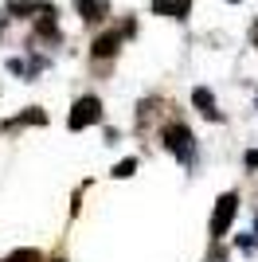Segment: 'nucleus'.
<instances>
[{"label":"nucleus","mask_w":258,"mask_h":262,"mask_svg":"<svg viewBox=\"0 0 258 262\" xmlns=\"http://www.w3.org/2000/svg\"><path fill=\"white\" fill-rule=\"evenodd\" d=\"M161 145L184 164V168L196 164V137H192V129H188L184 121H168V125H164L161 129Z\"/></svg>","instance_id":"f257e3e1"},{"label":"nucleus","mask_w":258,"mask_h":262,"mask_svg":"<svg viewBox=\"0 0 258 262\" xmlns=\"http://www.w3.org/2000/svg\"><path fill=\"white\" fill-rule=\"evenodd\" d=\"M239 215V192H223V196L215 200V211H211V223H207V231H211V239H227V231H231V223H235Z\"/></svg>","instance_id":"f03ea898"},{"label":"nucleus","mask_w":258,"mask_h":262,"mask_svg":"<svg viewBox=\"0 0 258 262\" xmlns=\"http://www.w3.org/2000/svg\"><path fill=\"white\" fill-rule=\"evenodd\" d=\"M102 121V98L98 94H82V98L71 106V114H67V129H90V125H98Z\"/></svg>","instance_id":"7ed1b4c3"},{"label":"nucleus","mask_w":258,"mask_h":262,"mask_svg":"<svg viewBox=\"0 0 258 262\" xmlns=\"http://www.w3.org/2000/svg\"><path fill=\"white\" fill-rule=\"evenodd\" d=\"M192 106L200 110L207 121H223V114H219V106H215V94H211L207 86H196V90H192Z\"/></svg>","instance_id":"20e7f679"},{"label":"nucleus","mask_w":258,"mask_h":262,"mask_svg":"<svg viewBox=\"0 0 258 262\" xmlns=\"http://www.w3.org/2000/svg\"><path fill=\"white\" fill-rule=\"evenodd\" d=\"M20 125H47V114H43L39 106H28L20 114V118H12V121H0V129L8 133V129H20Z\"/></svg>","instance_id":"39448f33"},{"label":"nucleus","mask_w":258,"mask_h":262,"mask_svg":"<svg viewBox=\"0 0 258 262\" xmlns=\"http://www.w3.org/2000/svg\"><path fill=\"white\" fill-rule=\"evenodd\" d=\"M75 12L82 16L86 24H98V20H106L110 4H106V0H75Z\"/></svg>","instance_id":"423d86ee"},{"label":"nucleus","mask_w":258,"mask_h":262,"mask_svg":"<svg viewBox=\"0 0 258 262\" xmlns=\"http://www.w3.org/2000/svg\"><path fill=\"white\" fill-rule=\"evenodd\" d=\"M192 8V0H153V12L157 16H172V20H184Z\"/></svg>","instance_id":"0eeeda50"},{"label":"nucleus","mask_w":258,"mask_h":262,"mask_svg":"<svg viewBox=\"0 0 258 262\" xmlns=\"http://www.w3.org/2000/svg\"><path fill=\"white\" fill-rule=\"evenodd\" d=\"M118 47H121V35H98L90 43V55L94 59H110V55H118Z\"/></svg>","instance_id":"6e6552de"},{"label":"nucleus","mask_w":258,"mask_h":262,"mask_svg":"<svg viewBox=\"0 0 258 262\" xmlns=\"http://www.w3.org/2000/svg\"><path fill=\"white\" fill-rule=\"evenodd\" d=\"M35 4L39 0H8V8H4V16H35Z\"/></svg>","instance_id":"1a4fd4ad"},{"label":"nucleus","mask_w":258,"mask_h":262,"mask_svg":"<svg viewBox=\"0 0 258 262\" xmlns=\"http://www.w3.org/2000/svg\"><path fill=\"white\" fill-rule=\"evenodd\" d=\"M133 172H137V157H125V161L114 164V172H110V176H114V180H129Z\"/></svg>","instance_id":"9d476101"},{"label":"nucleus","mask_w":258,"mask_h":262,"mask_svg":"<svg viewBox=\"0 0 258 262\" xmlns=\"http://www.w3.org/2000/svg\"><path fill=\"white\" fill-rule=\"evenodd\" d=\"M8 262H43V254L35 251V247H20V251H12Z\"/></svg>","instance_id":"9b49d317"},{"label":"nucleus","mask_w":258,"mask_h":262,"mask_svg":"<svg viewBox=\"0 0 258 262\" xmlns=\"http://www.w3.org/2000/svg\"><path fill=\"white\" fill-rule=\"evenodd\" d=\"M243 168H247V172H258V149H247V157H243Z\"/></svg>","instance_id":"f8f14e48"},{"label":"nucleus","mask_w":258,"mask_h":262,"mask_svg":"<svg viewBox=\"0 0 258 262\" xmlns=\"http://www.w3.org/2000/svg\"><path fill=\"white\" fill-rule=\"evenodd\" d=\"M235 247H239V251H254V247H258V243H254V235H239V239H235Z\"/></svg>","instance_id":"ddd939ff"},{"label":"nucleus","mask_w":258,"mask_h":262,"mask_svg":"<svg viewBox=\"0 0 258 262\" xmlns=\"http://www.w3.org/2000/svg\"><path fill=\"white\" fill-rule=\"evenodd\" d=\"M4 24H8V16H4V12H0V35H4Z\"/></svg>","instance_id":"4468645a"},{"label":"nucleus","mask_w":258,"mask_h":262,"mask_svg":"<svg viewBox=\"0 0 258 262\" xmlns=\"http://www.w3.org/2000/svg\"><path fill=\"white\" fill-rule=\"evenodd\" d=\"M254 243H258V215H254Z\"/></svg>","instance_id":"2eb2a0df"},{"label":"nucleus","mask_w":258,"mask_h":262,"mask_svg":"<svg viewBox=\"0 0 258 262\" xmlns=\"http://www.w3.org/2000/svg\"><path fill=\"white\" fill-rule=\"evenodd\" d=\"M254 43H258V24H254Z\"/></svg>","instance_id":"dca6fc26"},{"label":"nucleus","mask_w":258,"mask_h":262,"mask_svg":"<svg viewBox=\"0 0 258 262\" xmlns=\"http://www.w3.org/2000/svg\"><path fill=\"white\" fill-rule=\"evenodd\" d=\"M231 4H239V0H231Z\"/></svg>","instance_id":"f3484780"},{"label":"nucleus","mask_w":258,"mask_h":262,"mask_svg":"<svg viewBox=\"0 0 258 262\" xmlns=\"http://www.w3.org/2000/svg\"><path fill=\"white\" fill-rule=\"evenodd\" d=\"M55 262H63V258H55Z\"/></svg>","instance_id":"a211bd4d"}]
</instances>
